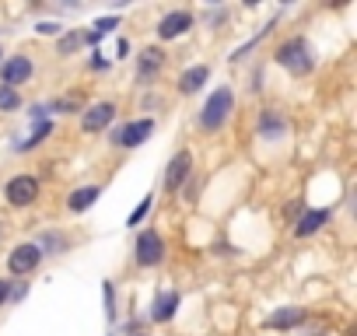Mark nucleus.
<instances>
[{"mask_svg": "<svg viewBox=\"0 0 357 336\" xmlns=\"http://www.w3.org/2000/svg\"><path fill=\"white\" fill-rule=\"evenodd\" d=\"M88 46V36L81 32V29H63L60 36H56V56H74V53H81Z\"/></svg>", "mask_w": 357, "mask_h": 336, "instance_id": "20", "label": "nucleus"}, {"mask_svg": "<svg viewBox=\"0 0 357 336\" xmlns=\"http://www.w3.org/2000/svg\"><path fill=\"white\" fill-rule=\"evenodd\" d=\"M39 197H43V179L32 172H18L4 183V204L11 211H29L39 204Z\"/></svg>", "mask_w": 357, "mask_h": 336, "instance_id": "5", "label": "nucleus"}, {"mask_svg": "<svg viewBox=\"0 0 357 336\" xmlns=\"http://www.w3.org/2000/svg\"><path fill=\"white\" fill-rule=\"evenodd\" d=\"M193 25H197V15H193L190 8H175V11H165V15L158 18V25H154L158 46H161V43H175V39L190 36V32H193Z\"/></svg>", "mask_w": 357, "mask_h": 336, "instance_id": "7", "label": "nucleus"}, {"mask_svg": "<svg viewBox=\"0 0 357 336\" xmlns=\"http://www.w3.org/2000/svg\"><path fill=\"white\" fill-rule=\"evenodd\" d=\"M56 133V123L53 119H43V123H32V133L25 137V140H15L11 144V151L15 154H29V151H36V147H43L50 137Z\"/></svg>", "mask_w": 357, "mask_h": 336, "instance_id": "18", "label": "nucleus"}, {"mask_svg": "<svg viewBox=\"0 0 357 336\" xmlns=\"http://www.w3.org/2000/svg\"><path fill=\"white\" fill-rule=\"evenodd\" d=\"M102 301H105V319L109 322H116V284L112 280H102Z\"/></svg>", "mask_w": 357, "mask_h": 336, "instance_id": "24", "label": "nucleus"}, {"mask_svg": "<svg viewBox=\"0 0 357 336\" xmlns=\"http://www.w3.org/2000/svg\"><path fill=\"white\" fill-rule=\"evenodd\" d=\"M178 308H183V291L178 287H158L154 298H151V308H147V322L168 326L178 315Z\"/></svg>", "mask_w": 357, "mask_h": 336, "instance_id": "10", "label": "nucleus"}, {"mask_svg": "<svg viewBox=\"0 0 357 336\" xmlns=\"http://www.w3.org/2000/svg\"><path fill=\"white\" fill-rule=\"evenodd\" d=\"M273 63H277L284 74H291L294 81H301V77H312V74H315L319 56H315V49H312V43H308L305 36H287L284 43H277Z\"/></svg>", "mask_w": 357, "mask_h": 336, "instance_id": "1", "label": "nucleus"}, {"mask_svg": "<svg viewBox=\"0 0 357 336\" xmlns=\"http://www.w3.org/2000/svg\"><path fill=\"white\" fill-rule=\"evenodd\" d=\"M36 245H39L43 259H46V256H63V252L70 249V235L60 231V228H46V231L36 238Z\"/></svg>", "mask_w": 357, "mask_h": 336, "instance_id": "19", "label": "nucleus"}, {"mask_svg": "<svg viewBox=\"0 0 357 336\" xmlns=\"http://www.w3.org/2000/svg\"><path fill=\"white\" fill-rule=\"evenodd\" d=\"M231 116H235V88L231 84H218L207 95V102L200 105V112H197V130L214 137V133H221L231 123Z\"/></svg>", "mask_w": 357, "mask_h": 336, "instance_id": "2", "label": "nucleus"}, {"mask_svg": "<svg viewBox=\"0 0 357 336\" xmlns=\"http://www.w3.org/2000/svg\"><path fill=\"white\" fill-rule=\"evenodd\" d=\"M168 259V242L158 228H140L133 242V266L137 270H158Z\"/></svg>", "mask_w": 357, "mask_h": 336, "instance_id": "3", "label": "nucleus"}, {"mask_svg": "<svg viewBox=\"0 0 357 336\" xmlns=\"http://www.w3.org/2000/svg\"><path fill=\"white\" fill-rule=\"evenodd\" d=\"M333 221V207H312V211H301L291 224V235L294 238H315L326 224Z\"/></svg>", "mask_w": 357, "mask_h": 336, "instance_id": "13", "label": "nucleus"}, {"mask_svg": "<svg viewBox=\"0 0 357 336\" xmlns=\"http://www.w3.org/2000/svg\"><path fill=\"white\" fill-rule=\"evenodd\" d=\"M11 277H0V308H8V298H11Z\"/></svg>", "mask_w": 357, "mask_h": 336, "instance_id": "28", "label": "nucleus"}, {"mask_svg": "<svg viewBox=\"0 0 357 336\" xmlns=\"http://www.w3.org/2000/svg\"><path fill=\"white\" fill-rule=\"evenodd\" d=\"M36 32H39V36H60V32H63V25H60V22H39V25H36Z\"/></svg>", "mask_w": 357, "mask_h": 336, "instance_id": "26", "label": "nucleus"}, {"mask_svg": "<svg viewBox=\"0 0 357 336\" xmlns=\"http://www.w3.org/2000/svg\"><path fill=\"white\" fill-rule=\"evenodd\" d=\"M207 81H211V67L207 63H193V67H186L183 74L175 77V91L183 98H190V95H200Z\"/></svg>", "mask_w": 357, "mask_h": 336, "instance_id": "17", "label": "nucleus"}, {"mask_svg": "<svg viewBox=\"0 0 357 336\" xmlns=\"http://www.w3.org/2000/svg\"><path fill=\"white\" fill-rule=\"evenodd\" d=\"M4 56H8V53H4V46H0V63H4Z\"/></svg>", "mask_w": 357, "mask_h": 336, "instance_id": "30", "label": "nucleus"}, {"mask_svg": "<svg viewBox=\"0 0 357 336\" xmlns=\"http://www.w3.org/2000/svg\"><path fill=\"white\" fill-rule=\"evenodd\" d=\"M46 109H50V112H60V116H74V112H84V98H81L77 91H70V95H63V98H53Z\"/></svg>", "mask_w": 357, "mask_h": 336, "instance_id": "21", "label": "nucleus"}, {"mask_svg": "<svg viewBox=\"0 0 357 336\" xmlns=\"http://www.w3.org/2000/svg\"><path fill=\"white\" fill-rule=\"evenodd\" d=\"M151 207H154V197L147 193V197H144V200H140V204H137L130 214H126V228H130V231H133V228H140V224H144V217L151 214Z\"/></svg>", "mask_w": 357, "mask_h": 336, "instance_id": "22", "label": "nucleus"}, {"mask_svg": "<svg viewBox=\"0 0 357 336\" xmlns=\"http://www.w3.org/2000/svg\"><path fill=\"white\" fill-rule=\"evenodd\" d=\"M0 238H4V221H0Z\"/></svg>", "mask_w": 357, "mask_h": 336, "instance_id": "31", "label": "nucleus"}, {"mask_svg": "<svg viewBox=\"0 0 357 336\" xmlns=\"http://www.w3.org/2000/svg\"><path fill=\"white\" fill-rule=\"evenodd\" d=\"M116 112H119V105L112 102V98H105V102H91L84 112H81V133H105L109 126H112V119H116Z\"/></svg>", "mask_w": 357, "mask_h": 336, "instance_id": "12", "label": "nucleus"}, {"mask_svg": "<svg viewBox=\"0 0 357 336\" xmlns=\"http://www.w3.org/2000/svg\"><path fill=\"white\" fill-rule=\"evenodd\" d=\"M39 266H43V252H39L36 242H18V245H11V252H8V277H11V280H25V277H32Z\"/></svg>", "mask_w": 357, "mask_h": 336, "instance_id": "9", "label": "nucleus"}, {"mask_svg": "<svg viewBox=\"0 0 357 336\" xmlns=\"http://www.w3.org/2000/svg\"><path fill=\"white\" fill-rule=\"evenodd\" d=\"M308 322V312L301 305H280L273 308L266 319H263V329H277V333H291V329H301Z\"/></svg>", "mask_w": 357, "mask_h": 336, "instance_id": "15", "label": "nucleus"}, {"mask_svg": "<svg viewBox=\"0 0 357 336\" xmlns=\"http://www.w3.org/2000/svg\"><path fill=\"white\" fill-rule=\"evenodd\" d=\"M88 67H91L95 74H102V70H109V67H112V60H105L102 53H91V60H88Z\"/></svg>", "mask_w": 357, "mask_h": 336, "instance_id": "27", "label": "nucleus"}, {"mask_svg": "<svg viewBox=\"0 0 357 336\" xmlns=\"http://www.w3.org/2000/svg\"><path fill=\"white\" fill-rule=\"evenodd\" d=\"M105 193V186L102 183H88V186H74L70 193H67V214H74V217H81V214H88L95 204H98V197Z\"/></svg>", "mask_w": 357, "mask_h": 336, "instance_id": "16", "label": "nucleus"}, {"mask_svg": "<svg viewBox=\"0 0 357 336\" xmlns=\"http://www.w3.org/2000/svg\"><path fill=\"white\" fill-rule=\"evenodd\" d=\"M18 109H22V91L0 84V112H18Z\"/></svg>", "mask_w": 357, "mask_h": 336, "instance_id": "23", "label": "nucleus"}, {"mask_svg": "<svg viewBox=\"0 0 357 336\" xmlns=\"http://www.w3.org/2000/svg\"><path fill=\"white\" fill-rule=\"evenodd\" d=\"M193 172H197V154H193L190 147H178V151L168 158V165H165V179H161L165 193H178L183 186H190Z\"/></svg>", "mask_w": 357, "mask_h": 336, "instance_id": "6", "label": "nucleus"}, {"mask_svg": "<svg viewBox=\"0 0 357 336\" xmlns=\"http://www.w3.org/2000/svg\"><path fill=\"white\" fill-rule=\"evenodd\" d=\"M287 133H291V119H287L284 109L266 105V109L256 112V137H259V140H280V137H287Z\"/></svg>", "mask_w": 357, "mask_h": 336, "instance_id": "11", "label": "nucleus"}, {"mask_svg": "<svg viewBox=\"0 0 357 336\" xmlns=\"http://www.w3.org/2000/svg\"><path fill=\"white\" fill-rule=\"evenodd\" d=\"M25 298H29V284H25V280H15V284H11V298H8V305H11V301H25Z\"/></svg>", "mask_w": 357, "mask_h": 336, "instance_id": "25", "label": "nucleus"}, {"mask_svg": "<svg viewBox=\"0 0 357 336\" xmlns=\"http://www.w3.org/2000/svg\"><path fill=\"white\" fill-rule=\"evenodd\" d=\"M32 77H36L32 53H11V56H4V63H0V84H4V88L22 91Z\"/></svg>", "mask_w": 357, "mask_h": 336, "instance_id": "8", "label": "nucleus"}, {"mask_svg": "<svg viewBox=\"0 0 357 336\" xmlns=\"http://www.w3.org/2000/svg\"><path fill=\"white\" fill-rule=\"evenodd\" d=\"M126 336H147V333H144V329H140V333H126Z\"/></svg>", "mask_w": 357, "mask_h": 336, "instance_id": "29", "label": "nucleus"}, {"mask_svg": "<svg viewBox=\"0 0 357 336\" xmlns=\"http://www.w3.org/2000/svg\"><path fill=\"white\" fill-rule=\"evenodd\" d=\"M165 63H168V53H165L158 43L144 46V49H140V56H137V81H140V84H151L154 77H161Z\"/></svg>", "mask_w": 357, "mask_h": 336, "instance_id": "14", "label": "nucleus"}, {"mask_svg": "<svg viewBox=\"0 0 357 336\" xmlns=\"http://www.w3.org/2000/svg\"><path fill=\"white\" fill-rule=\"evenodd\" d=\"M154 130H158V119L154 116H137V119H126L123 126H116L109 133V144L116 151H137V147H144L154 137Z\"/></svg>", "mask_w": 357, "mask_h": 336, "instance_id": "4", "label": "nucleus"}]
</instances>
